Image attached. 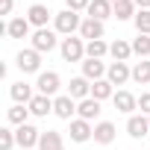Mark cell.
Here are the masks:
<instances>
[{
	"label": "cell",
	"instance_id": "1",
	"mask_svg": "<svg viewBox=\"0 0 150 150\" xmlns=\"http://www.w3.org/2000/svg\"><path fill=\"white\" fill-rule=\"evenodd\" d=\"M80 27H83V18H80V12H74V9H62L59 15H53V30L59 33V35H74V33H80Z\"/></svg>",
	"mask_w": 150,
	"mask_h": 150
},
{
	"label": "cell",
	"instance_id": "2",
	"mask_svg": "<svg viewBox=\"0 0 150 150\" xmlns=\"http://www.w3.org/2000/svg\"><path fill=\"white\" fill-rule=\"evenodd\" d=\"M59 50H62V59L65 62H86V41L83 38L68 35V38H62Z\"/></svg>",
	"mask_w": 150,
	"mask_h": 150
},
{
	"label": "cell",
	"instance_id": "3",
	"mask_svg": "<svg viewBox=\"0 0 150 150\" xmlns=\"http://www.w3.org/2000/svg\"><path fill=\"white\" fill-rule=\"evenodd\" d=\"M15 65H18L21 74H41V53L33 50V47H27V50H21L15 56Z\"/></svg>",
	"mask_w": 150,
	"mask_h": 150
},
{
	"label": "cell",
	"instance_id": "4",
	"mask_svg": "<svg viewBox=\"0 0 150 150\" xmlns=\"http://www.w3.org/2000/svg\"><path fill=\"white\" fill-rule=\"evenodd\" d=\"M35 88H38V94L56 97V91L62 88V77H59L56 71H41V74H38V80H35Z\"/></svg>",
	"mask_w": 150,
	"mask_h": 150
},
{
	"label": "cell",
	"instance_id": "5",
	"mask_svg": "<svg viewBox=\"0 0 150 150\" xmlns=\"http://www.w3.org/2000/svg\"><path fill=\"white\" fill-rule=\"evenodd\" d=\"M30 41H33V50H38V53H50V50L56 47L59 38H56V30H47V27H44V30H35Z\"/></svg>",
	"mask_w": 150,
	"mask_h": 150
},
{
	"label": "cell",
	"instance_id": "6",
	"mask_svg": "<svg viewBox=\"0 0 150 150\" xmlns=\"http://www.w3.org/2000/svg\"><path fill=\"white\" fill-rule=\"evenodd\" d=\"M15 138H18V147L30 150V147H38V141H41V129H35L33 124H24V127H15Z\"/></svg>",
	"mask_w": 150,
	"mask_h": 150
},
{
	"label": "cell",
	"instance_id": "7",
	"mask_svg": "<svg viewBox=\"0 0 150 150\" xmlns=\"http://www.w3.org/2000/svg\"><path fill=\"white\" fill-rule=\"evenodd\" d=\"M68 132H71V141H77V144H86V141L94 138V127H91V121H83V118H74Z\"/></svg>",
	"mask_w": 150,
	"mask_h": 150
},
{
	"label": "cell",
	"instance_id": "8",
	"mask_svg": "<svg viewBox=\"0 0 150 150\" xmlns=\"http://www.w3.org/2000/svg\"><path fill=\"white\" fill-rule=\"evenodd\" d=\"M74 112H77V100L71 94H59L53 97V115L62 118V121H74Z\"/></svg>",
	"mask_w": 150,
	"mask_h": 150
},
{
	"label": "cell",
	"instance_id": "9",
	"mask_svg": "<svg viewBox=\"0 0 150 150\" xmlns=\"http://www.w3.org/2000/svg\"><path fill=\"white\" fill-rule=\"evenodd\" d=\"M106 35V27L103 21H94V18H83V27H80V38L83 41H97Z\"/></svg>",
	"mask_w": 150,
	"mask_h": 150
},
{
	"label": "cell",
	"instance_id": "10",
	"mask_svg": "<svg viewBox=\"0 0 150 150\" xmlns=\"http://www.w3.org/2000/svg\"><path fill=\"white\" fill-rule=\"evenodd\" d=\"M106 80H109L112 86H124L127 80H132V68H129L127 62H112L109 71H106Z\"/></svg>",
	"mask_w": 150,
	"mask_h": 150
},
{
	"label": "cell",
	"instance_id": "11",
	"mask_svg": "<svg viewBox=\"0 0 150 150\" xmlns=\"http://www.w3.org/2000/svg\"><path fill=\"white\" fill-rule=\"evenodd\" d=\"M50 15H53V12H50L44 3H33V6L27 9V21H30L35 30H44V27H47V21H50Z\"/></svg>",
	"mask_w": 150,
	"mask_h": 150
},
{
	"label": "cell",
	"instance_id": "12",
	"mask_svg": "<svg viewBox=\"0 0 150 150\" xmlns=\"http://www.w3.org/2000/svg\"><path fill=\"white\" fill-rule=\"evenodd\" d=\"M127 132H129V138H144V135L150 132L147 115H129V118H127Z\"/></svg>",
	"mask_w": 150,
	"mask_h": 150
},
{
	"label": "cell",
	"instance_id": "13",
	"mask_svg": "<svg viewBox=\"0 0 150 150\" xmlns=\"http://www.w3.org/2000/svg\"><path fill=\"white\" fill-rule=\"evenodd\" d=\"M112 103H115V109H118V112H124V115H132V112L138 109V97H135V94H129V91H115Z\"/></svg>",
	"mask_w": 150,
	"mask_h": 150
},
{
	"label": "cell",
	"instance_id": "14",
	"mask_svg": "<svg viewBox=\"0 0 150 150\" xmlns=\"http://www.w3.org/2000/svg\"><path fill=\"white\" fill-rule=\"evenodd\" d=\"M106 65L100 62V59H86L83 62V77L86 80H91V83H97V80H106Z\"/></svg>",
	"mask_w": 150,
	"mask_h": 150
},
{
	"label": "cell",
	"instance_id": "15",
	"mask_svg": "<svg viewBox=\"0 0 150 150\" xmlns=\"http://www.w3.org/2000/svg\"><path fill=\"white\" fill-rule=\"evenodd\" d=\"M68 94H71L74 100H86V97H91V80H86V77H74V80L68 83Z\"/></svg>",
	"mask_w": 150,
	"mask_h": 150
},
{
	"label": "cell",
	"instance_id": "16",
	"mask_svg": "<svg viewBox=\"0 0 150 150\" xmlns=\"http://www.w3.org/2000/svg\"><path fill=\"white\" fill-rule=\"evenodd\" d=\"M53 112V97H47V94H35L33 100H30V115H35V118H47Z\"/></svg>",
	"mask_w": 150,
	"mask_h": 150
},
{
	"label": "cell",
	"instance_id": "17",
	"mask_svg": "<svg viewBox=\"0 0 150 150\" xmlns=\"http://www.w3.org/2000/svg\"><path fill=\"white\" fill-rule=\"evenodd\" d=\"M112 12H115V6L109 0H91V6L86 9V15L94 21H106V18H112Z\"/></svg>",
	"mask_w": 150,
	"mask_h": 150
},
{
	"label": "cell",
	"instance_id": "18",
	"mask_svg": "<svg viewBox=\"0 0 150 150\" xmlns=\"http://www.w3.org/2000/svg\"><path fill=\"white\" fill-rule=\"evenodd\" d=\"M9 94H12L15 103H24V106H30V100L35 97V94H33V86L24 83V80H21V83H12V86H9Z\"/></svg>",
	"mask_w": 150,
	"mask_h": 150
},
{
	"label": "cell",
	"instance_id": "19",
	"mask_svg": "<svg viewBox=\"0 0 150 150\" xmlns=\"http://www.w3.org/2000/svg\"><path fill=\"white\" fill-rule=\"evenodd\" d=\"M115 132H118V129H115L112 121H97V124H94V141H97V144H112V141H115Z\"/></svg>",
	"mask_w": 150,
	"mask_h": 150
},
{
	"label": "cell",
	"instance_id": "20",
	"mask_svg": "<svg viewBox=\"0 0 150 150\" xmlns=\"http://www.w3.org/2000/svg\"><path fill=\"white\" fill-rule=\"evenodd\" d=\"M38 150H65V144H62V132H59V129H41Z\"/></svg>",
	"mask_w": 150,
	"mask_h": 150
},
{
	"label": "cell",
	"instance_id": "21",
	"mask_svg": "<svg viewBox=\"0 0 150 150\" xmlns=\"http://www.w3.org/2000/svg\"><path fill=\"white\" fill-rule=\"evenodd\" d=\"M30 30H33V24H30L27 18H12V21L6 24V35H9V38H27Z\"/></svg>",
	"mask_w": 150,
	"mask_h": 150
},
{
	"label": "cell",
	"instance_id": "22",
	"mask_svg": "<svg viewBox=\"0 0 150 150\" xmlns=\"http://www.w3.org/2000/svg\"><path fill=\"white\" fill-rule=\"evenodd\" d=\"M77 115H80L83 121H94V118L100 115V100H94V97L80 100V103H77Z\"/></svg>",
	"mask_w": 150,
	"mask_h": 150
},
{
	"label": "cell",
	"instance_id": "23",
	"mask_svg": "<svg viewBox=\"0 0 150 150\" xmlns=\"http://www.w3.org/2000/svg\"><path fill=\"white\" fill-rule=\"evenodd\" d=\"M109 56H112L115 62H127V59L132 56V41H124V38L112 41V44H109Z\"/></svg>",
	"mask_w": 150,
	"mask_h": 150
},
{
	"label": "cell",
	"instance_id": "24",
	"mask_svg": "<svg viewBox=\"0 0 150 150\" xmlns=\"http://www.w3.org/2000/svg\"><path fill=\"white\" fill-rule=\"evenodd\" d=\"M91 97L94 100H112L115 97V86L109 83V80H97V83H91Z\"/></svg>",
	"mask_w": 150,
	"mask_h": 150
},
{
	"label": "cell",
	"instance_id": "25",
	"mask_svg": "<svg viewBox=\"0 0 150 150\" xmlns=\"http://www.w3.org/2000/svg\"><path fill=\"white\" fill-rule=\"evenodd\" d=\"M27 118H30V106H24V103H15V106L6 112V121H9V124H15V127H24V124H30Z\"/></svg>",
	"mask_w": 150,
	"mask_h": 150
},
{
	"label": "cell",
	"instance_id": "26",
	"mask_svg": "<svg viewBox=\"0 0 150 150\" xmlns=\"http://www.w3.org/2000/svg\"><path fill=\"white\" fill-rule=\"evenodd\" d=\"M103 56H109V44H106L103 38L86 41V59H103Z\"/></svg>",
	"mask_w": 150,
	"mask_h": 150
},
{
	"label": "cell",
	"instance_id": "27",
	"mask_svg": "<svg viewBox=\"0 0 150 150\" xmlns=\"http://www.w3.org/2000/svg\"><path fill=\"white\" fill-rule=\"evenodd\" d=\"M132 80H135L138 86H150V59L135 62V68H132Z\"/></svg>",
	"mask_w": 150,
	"mask_h": 150
},
{
	"label": "cell",
	"instance_id": "28",
	"mask_svg": "<svg viewBox=\"0 0 150 150\" xmlns=\"http://www.w3.org/2000/svg\"><path fill=\"white\" fill-rule=\"evenodd\" d=\"M135 12H138V6L132 3V0H127V3H118V6H115L112 18H118V21H132V18H135Z\"/></svg>",
	"mask_w": 150,
	"mask_h": 150
},
{
	"label": "cell",
	"instance_id": "29",
	"mask_svg": "<svg viewBox=\"0 0 150 150\" xmlns=\"http://www.w3.org/2000/svg\"><path fill=\"white\" fill-rule=\"evenodd\" d=\"M132 53L141 56V59H147V56H150V35H141V33H138V35L132 38Z\"/></svg>",
	"mask_w": 150,
	"mask_h": 150
},
{
	"label": "cell",
	"instance_id": "30",
	"mask_svg": "<svg viewBox=\"0 0 150 150\" xmlns=\"http://www.w3.org/2000/svg\"><path fill=\"white\" fill-rule=\"evenodd\" d=\"M132 24H135V30L141 35H150V9H138L135 18H132Z\"/></svg>",
	"mask_w": 150,
	"mask_h": 150
},
{
	"label": "cell",
	"instance_id": "31",
	"mask_svg": "<svg viewBox=\"0 0 150 150\" xmlns=\"http://www.w3.org/2000/svg\"><path fill=\"white\" fill-rule=\"evenodd\" d=\"M15 144H18V138H15V129L3 127V129H0V150H12Z\"/></svg>",
	"mask_w": 150,
	"mask_h": 150
},
{
	"label": "cell",
	"instance_id": "32",
	"mask_svg": "<svg viewBox=\"0 0 150 150\" xmlns=\"http://www.w3.org/2000/svg\"><path fill=\"white\" fill-rule=\"evenodd\" d=\"M91 6V0H65V9H74V12H86Z\"/></svg>",
	"mask_w": 150,
	"mask_h": 150
},
{
	"label": "cell",
	"instance_id": "33",
	"mask_svg": "<svg viewBox=\"0 0 150 150\" xmlns=\"http://www.w3.org/2000/svg\"><path fill=\"white\" fill-rule=\"evenodd\" d=\"M138 109H141V115H150V91H144L138 97Z\"/></svg>",
	"mask_w": 150,
	"mask_h": 150
},
{
	"label": "cell",
	"instance_id": "34",
	"mask_svg": "<svg viewBox=\"0 0 150 150\" xmlns=\"http://www.w3.org/2000/svg\"><path fill=\"white\" fill-rule=\"evenodd\" d=\"M12 9H15V0H0V12L3 15H12Z\"/></svg>",
	"mask_w": 150,
	"mask_h": 150
},
{
	"label": "cell",
	"instance_id": "35",
	"mask_svg": "<svg viewBox=\"0 0 150 150\" xmlns=\"http://www.w3.org/2000/svg\"><path fill=\"white\" fill-rule=\"evenodd\" d=\"M132 3H135L138 9H150V0H132Z\"/></svg>",
	"mask_w": 150,
	"mask_h": 150
},
{
	"label": "cell",
	"instance_id": "36",
	"mask_svg": "<svg viewBox=\"0 0 150 150\" xmlns=\"http://www.w3.org/2000/svg\"><path fill=\"white\" fill-rule=\"evenodd\" d=\"M109 3H112V6H118V3H127V0H109Z\"/></svg>",
	"mask_w": 150,
	"mask_h": 150
},
{
	"label": "cell",
	"instance_id": "37",
	"mask_svg": "<svg viewBox=\"0 0 150 150\" xmlns=\"http://www.w3.org/2000/svg\"><path fill=\"white\" fill-rule=\"evenodd\" d=\"M147 121H150V115H147Z\"/></svg>",
	"mask_w": 150,
	"mask_h": 150
}]
</instances>
